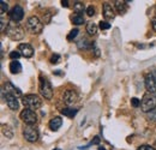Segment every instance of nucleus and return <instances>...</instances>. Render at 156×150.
<instances>
[{
	"label": "nucleus",
	"mask_w": 156,
	"mask_h": 150,
	"mask_svg": "<svg viewBox=\"0 0 156 150\" xmlns=\"http://www.w3.org/2000/svg\"><path fill=\"white\" fill-rule=\"evenodd\" d=\"M6 36L13 40V41H20L24 38V30L18 23L16 22H9V24L6 25V30H5Z\"/></svg>",
	"instance_id": "f257e3e1"
},
{
	"label": "nucleus",
	"mask_w": 156,
	"mask_h": 150,
	"mask_svg": "<svg viewBox=\"0 0 156 150\" xmlns=\"http://www.w3.org/2000/svg\"><path fill=\"white\" fill-rule=\"evenodd\" d=\"M22 102L23 105L25 106V108L28 109H31V111H36L39 109L42 105V101L40 98L37 95H34V94H30V95H25L23 98H22Z\"/></svg>",
	"instance_id": "f03ea898"
},
{
	"label": "nucleus",
	"mask_w": 156,
	"mask_h": 150,
	"mask_svg": "<svg viewBox=\"0 0 156 150\" xmlns=\"http://www.w3.org/2000/svg\"><path fill=\"white\" fill-rule=\"evenodd\" d=\"M140 108L144 113H150L154 108H156V96L154 94H145L142 98Z\"/></svg>",
	"instance_id": "7ed1b4c3"
},
{
	"label": "nucleus",
	"mask_w": 156,
	"mask_h": 150,
	"mask_svg": "<svg viewBox=\"0 0 156 150\" xmlns=\"http://www.w3.org/2000/svg\"><path fill=\"white\" fill-rule=\"evenodd\" d=\"M39 90L42 97H44L47 100H51L52 98V96H53V88H52L49 80L46 77H40Z\"/></svg>",
	"instance_id": "20e7f679"
},
{
	"label": "nucleus",
	"mask_w": 156,
	"mask_h": 150,
	"mask_svg": "<svg viewBox=\"0 0 156 150\" xmlns=\"http://www.w3.org/2000/svg\"><path fill=\"white\" fill-rule=\"evenodd\" d=\"M27 27L28 29L33 33V34H40L42 30H43V23L40 20L39 17L36 16H31L28 18L27 22Z\"/></svg>",
	"instance_id": "39448f33"
},
{
	"label": "nucleus",
	"mask_w": 156,
	"mask_h": 150,
	"mask_svg": "<svg viewBox=\"0 0 156 150\" xmlns=\"http://www.w3.org/2000/svg\"><path fill=\"white\" fill-rule=\"evenodd\" d=\"M23 137L30 142V143H35L39 139V130L34 126V125H28L25 126V129L23 130Z\"/></svg>",
	"instance_id": "423d86ee"
},
{
	"label": "nucleus",
	"mask_w": 156,
	"mask_h": 150,
	"mask_svg": "<svg viewBox=\"0 0 156 150\" xmlns=\"http://www.w3.org/2000/svg\"><path fill=\"white\" fill-rule=\"evenodd\" d=\"M20 119L27 125H35L37 123L36 113L34 112V111H31V109H28V108H25V109H23L20 112Z\"/></svg>",
	"instance_id": "0eeeda50"
},
{
	"label": "nucleus",
	"mask_w": 156,
	"mask_h": 150,
	"mask_svg": "<svg viewBox=\"0 0 156 150\" xmlns=\"http://www.w3.org/2000/svg\"><path fill=\"white\" fill-rule=\"evenodd\" d=\"M144 84H145V89L148 90V93L150 94H155L156 93V78L153 73H148L145 76L144 79Z\"/></svg>",
	"instance_id": "6e6552de"
},
{
	"label": "nucleus",
	"mask_w": 156,
	"mask_h": 150,
	"mask_svg": "<svg viewBox=\"0 0 156 150\" xmlns=\"http://www.w3.org/2000/svg\"><path fill=\"white\" fill-rule=\"evenodd\" d=\"M9 16H10V18L12 22H16V23H18L20 22L23 17H24V11H23V9L20 7V5H16L10 12H9Z\"/></svg>",
	"instance_id": "1a4fd4ad"
},
{
	"label": "nucleus",
	"mask_w": 156,
	"mask_h": 150,
	"mask_svg": "<svg viewBox=\"0 0 156 150\" xmlns=\"http://www.w3.org/2000/svg\"><path fill=\"white\" fill-rule=\"evenodd\" d=\"M5 100H6V103H7V106H9V108H10L11 111H18V108H20V102H18L16 95L6 93Z\"/></svg>",
	"instance_id": "9d476101"
},
{
	"label": "nucleus",
	"mask_w": 156,
	"mask_h": 150,
	"mask_svg": "<svg viewBox=\"0 0 156 150\" xmlns=\"http://www.w3.org/2000/svg\"><path fill=\"white\" fill-rule=\"evenodd\" d=\"M78 98V95L77 93L75 91V90H72V89H69V90H66L65 93H64V97H62V100H64V102L66 103V105H73L76 101H77Z\"/></svg>",
	"instance_id": "9b49d317"
},
{
	"label": "nucleus",
	"mask_w": 156,
	"mask_h": 150,
	"mask_svg": "<svg viewBox=\"0 0 156 150\" xmlns=\"http://www.w3.org/2000/svg\"><path fill=\"white\" fill-rule=\"evenodd\" d=\"M18 51L24 58H31L34 55V48L29 43H20L18 46Z\"/></svg>",
	"instance_id": "f8f14e48"
},
{
	"label": "nucleus",
	"mask_w": 156,
	"mask_h": 150,
	"mask_svg": "<svg viewBox=\"0 0 156 150\" xmlns=\"http://www.w3.org/2000/svg\"><path fill=\"white\" fill-rule=\"evenodd\" d=\"M103 17L106 19H108V20L114 19V17H115L114 9L109 2H105L103 4Z\"/></svg>",
	"instance_id": "ddd939ff"
},
{
	"label": "nucleus",
	"mask_w": 156,
	"mask_h": 150,
	"mask_svg": "<svg viewBox=\"0 0 156 150\" xmlns=\"http://www.w3.org/2000/svg\"><path fill=\"white\" fill-rule=\"evenodd\" d=\"M62 125V119L60 116H54L51 121H49V127L52 131H58Z\"/></svg>",
	"instance_id": "4468645a"
},
{
	"label": "nucleus",
	"mask_w": 156,
	"mask_h": 150,
	"mask_svg": "<svg viewBox=\"0 0 156 150\" xmlns=\"http://www.w3.org/2000/svg\"><path fill=\"white\" fill-rule=\"evenodd\" d=\"M10 71L13 75L20 73V71H22V65H20V62L18 60H12L11 61V64H10Z\"/></svg>",
	"instance_id": "2eb2a0df"
},
{
	"label": "nucleus",
	"mask_w": 156,
	"mask_h": 150,
	"mask_svg": "<svg viewBox=\"0 0 156 150\" xmlns=\"http://www.w3.org/2000/svg\"><path fill=\"white\" fill-rule=\"evenodd\" d=\"M77 47L79 49H88V48L93 47V43L88 38H80L77 42Z\"/></svg>",
	"instance_id": "dca6fc26"
},
{
	"label": "nucleus",
	"mask_w": 156,
	"mask_h": 150,
	"mask_svg": "<svg viewBox=\"0 0 156 150\" xmlns=\"http://www.w3.org/2000/svg\"><path fill=\"white\" fill-rule=\"evenodd\" d=\"M5 90H6V93H9V94L22 95V91H20V89L16 88L15 85H12L11 83H6V84H5Z\"/></svg>",
	"instance_id": "f3484780"
},
{
	"label": "nucleus",
	"mask_w": 156,
	"mask_h": 150,
	"mask_svg": "<svg viewBox=\"0 0 156 150\" xmlns=\"http://www.w3.org/2000/svg\"><path fill=\"white\" fill-rule=\"evenodd\" d=\"M87 31H88V34H89V35L95 36V35L98 34V25H96L94 22H89V23L87 24Z\"/></svg>",
	"instance_id": "a211bd4d"
},
{
	"label": "nucleus",
	"mask_w": 156,
	"mask_h": 150,
	"mask_svg": "<svg viewBox=\"0 0 156 150\" xmlns=\"http://www.w3.org/2000/svg\"><path fill=\"white\" fill-rule=\"evenodd\" d=\"M114 6H115V10H117L120 15H124V13L126 12V2H125V1L117 0L115 4H114Z\"/></svg>",
	"instance_id": "6ab92c4d"
},
{
	"label": "nucleus",
	"mask_w": 156,
	"mask_h": 150,
	"mask_svg": "<svg viewBox=\"0 0 156 150\" xmlns=\"http://www.w3.org/2000/svg\"><path fill=\"white\" fill-rule=\"evenodd\" d=\"M77 112L78 109H76V108H64V109H61V114H64L67 118H73L77 114Z\"/></svg>",
	"instance_id": "aec40b11"
},
{
	"label": "nucleus",
	"mask_w": 156,
	"mask_h": 150,
	"mask_svg": "<svg viewBox=\"0 0 156 150\" xmlns=\"http://www.w3.org/2000/svg\"><path fill=\"white\" fill-rule=\"evenodd\" d=\"M84 9H85V6L82 1H76L73 5V10H75V12H77V15H82V12H84Z\"/></svg>",
	"instance_id": "412c9836"
},
{
	"label": "nucleus",
	"mask_w": 156,
	"mask_h": 150,
	"mask_svg": "<svg viewBox=\"0 0 156 150\" xmlns=\"http://www.w3.org/2000/svg\"><path fill=\"white\" fill-rule=\"evenodd\" d=\"M72 22H73L76 25H80V24L84 23V17H83L82 15H75V16L72 17Z\"/></svg>",
	"instance_id": "4be33fe9"
},
{
	"label": "nucleus",
	"mask_w": 156,
	"mask_h": 150,
	"mask_svg": "<svg viewBox=\"0 0 156 150\" xmlns=\"http://www.w3.org/2000/svg\"><path fill=\"white\" fill-rule=\"evenodd\" d=\"M2 133H4L7 138H11V137L13 136V133H12V131L10 130V127H9V126H5V125L2 126Z\"/></svg>",
	"instance_id": "5701e85b"
},
{
	"label": "nucleus",
	"mask_w": 156,
	"mask_h": 150,
	"mask_svg": "<svg viewBox=\"0 0 156 150\" xmlns=\"http://www.w3.org/2000/svg\"><path fill=\"white\" fill-rule=\"evenodd\" d=\"M78 31H79L78 29H72V30H71V33L67 35V40H69V41L73 40V38H75L78 35Z\"/></svg>",
	"instance_id": "b1692460"
},
{
	"label": "nucleus",
	"mask_w": 156,
	"mask_h": 150,
	"mask_svg": "<svg viewBox=\"0 0 156 150\" xmlns=\"http://www.w3.org/2000/svg\"><path fill=\"white\" fill-rule=\"evenodd\" d=\"M20 55H22V54L20 53V51H13V52L10 53V58H11L12 60H17V59H20Z\"/></svg>",
	"instance_id": "393cba45"
},
{
	"label": "nucleus",
	"mask_w": 156,
	"mask_h": 150,
	"mask_svg": "<svg viewBox=\"0 0 156 150\" xmlns=\"http://www.w3.org/2000/svg\"><path fill=\"white\" fill-rule=\"evenodd\" d=\"M0 6H1V9H0V11H1V15H4L7 10H9V5L5 2V1H0Z\"/></svg>",
	"instance_id": "a878e982"
},
{
	"label": "nucleus",
	"mask_w": 156,
	"mask_h": 150,
	"mask_svg": "<svg viewBox=\"0 0 156 150\" xmlns=\"http://www.w3.org/2000/svg\"><path fill=\"white\" fill-rule=\"evenodd\" d=\"M100 28H101L102 30H107V29H109V28H111V24H109L108 22L101 20V22H100Z\"/></svg>",
	"instance_id": "bb28decb"
},
{
	"label": "nucleus",
	"mask_w": 156,
	"mask_h": 150,
	"mask_svg": "<svg viewBox=\"0 0 156 150\" xmlns=\"http://www.w3.org/2000/svg\"><path fill=\"white\" fill-rule=\"evenodd\" d=\"M87 15L89 16V17H93L94 15H95V7L94 6H88V9H87Z\"/></svg>",
	"instance_id": "cd10ccee"
},
{
	"label": "nucleus",
	"mask_w": 156,
	"mask_h": 150,
	"mask_svg": "<svg viewBox=\"0 0 156 150\" xmlns=\"http://www.w3.org/2000/svg\"><path fill=\"white\" fill-rule=\"evenodd\" d=\"M131 105H132L133 107H139V106H140V100L137 98V97L131 98Z\"/></svg>",
	"instance_id": "c85d7f7f"
},
{
	"label": "nucleus",
	"mask_w": 156,
	"mask_h": 150,
	"mask_svg": "<svg viewBox=\"0 0 156 150\" xmlns=\"http://www.w3.org/2000/svg\"><path fill=\"white\" fill-rule=\"evenodd\" d=\"M59 60H60V55L59 54H54V55L51 58V62L52 64H58Z\"/></svg>",
	"instance_id": "c756f323"
},
{
	"label": "nucleus",
	"mask_w": 156,
	"mask_h": 150,
	"mask_svg": "<svg viewBox=\"0 0 156 150\" xmlns=\"http://www.w3.org/2000/svg\"><path fill=\"white\" fill-rule=\"evenodd\" d=\"M137 150H155L153 147H150V145H147V144H144V145H140V147H138V149Z\"/></svg>",
	"instance_id": "7c9ffc66"
},
{
	"label": "nucleus",
	"mask_w": 156,
	"mask_h": 150,
	"mask_svg": "<svg viewBox=\"0 0 156 150\" xmlns=\"http://www.w3.org/2000/svg\"><path fill=\"white\" fill-rule=\"evenodd\" d=\"M149 119L150 120H156V108H154L151 112L149 113Z\"/></svg>",
	"instance_id": "2f4dec72"
},
{
	"label": "nucleus",
	"mask_w": 156,
	"mask_h": 150,
	"mask_svg": "<svg viewBox=\"0 0 156 150\" xmlns=\"http://www.w3.org/2000/svg\"><path fill=\"white\" fill-rule=\"evenodd\" d=\"M0 22H1V25H0V29H1V31H5L6 29H5V19L1 17L0 19Z\"/></svg>",
	"instance_id": "473e14b6"
},
{
	"label": "nucleus",
	"mask_w": 156,
	"mask_h": 150,
	"mask_svg": "<svg viewBox=\"0 0 156 150\" xmlns=\"http://www.w3.org/2000/svg\"><path fill=\"white\" fill-rule=\"evenodd\" d=\"M94 53L96 56H100V52H98V48L96 47V43H94Z\"/></svg>",
	"instance_id": "72a5a7b5"
},
{
	"label": "nucleus",
	"mask_w": 156,
	"mask_h": 150,
	"mask_svg": "<svg viewBox=\"0 0 156 150\" xmlns=\"http://www.w3.org/2000/svg\"><path fill=\"white\" fill-rule=\"evenodd\" d=\"M98 142H100V138H98V137H95V138H94V141H91V143H90V144H98Z\"/></svg>",
	"instance_id": "f704fd0d"
},
{
	"label": "nucleus",
	"mask_w": 156,
	"mask_h": 150,
	"mask_svg": "<svg viewBox=\"0 0 156 150\" xmlns=\"http://www.w3.org/2000/svg\"><path fill=\"white\" fill-rule=\"evenodd\" d=\"M151 24H153V29L156 31V17H155V18H153V20H151Z\"/></svg>",
	"instance_id": "c9c22d12"
},
{
	"label": "nucleus",
	"mask_w": 156,
	"mask_h": 150,
	"mask_svg": "<svg viewBox=\"0 0 156 150\" xmlns=\"http://www.w3.org/2000/svg\"><path fill=\"white\" fill-rule=\"evenodd\" d=\"M61 5L65 6V7H67V6H69V1H67V0H62V1H61Z\"/></svg>",
	"instance_id": "e433bc0d"
},
{
	"label": "nucleus",
	"mask_w": 156,
	"mask_h": 150,
	"mask_svg": "<svg viewBox=\"0 0 156 150\" xmlns=\"http://www.w3.org/2000/svg\"><path fill=\"white\" fill-rule=\"evenodd\" d=\"M54 150H60V149H58V148H57V149H54Z\"/></svg>",
	"instance_id": "4c0bfd02"
},
{
	"label": "nucleus",
	"mask_w": 156,
	"mask_h": 150,
	"mask_svg": "<svg viewBox=\"0 0 156 150\" xmlns=\"http://www.w3.org/2000/svg\"><path fill=\"white\" fill-rule=\"evenodd\" d=\"M155 12H156V7H155Z\"/></svg>",
	"instance_id": "58836bf2"
}]
</instances>
